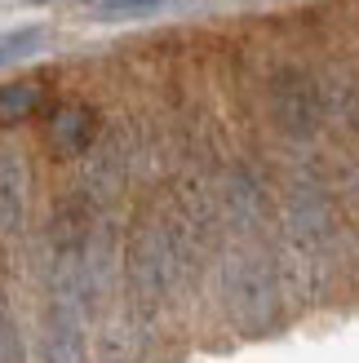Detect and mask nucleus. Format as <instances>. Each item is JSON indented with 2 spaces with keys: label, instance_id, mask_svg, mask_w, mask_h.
Wrapping results in <instances>:
<instances>
[{
  "label": "nucleus",
  "instance_id": "f257e3e1",
  "mask_svg": "<svg viewBox=\"0 0 359 363\" xmlns=\"http://www.w3.org/2000/svg\"><path fill=\"white\" fill-rule=\"evenodd\" d=\"M94 133H98V116L80 102H67L49 116V142L58 155H80L94 142Z\"/></svg>",
  "mask_w": 359,
  "mask_h": 363
},
{
  "label": "nucleus",
  "instance_id": "f03ea898",
  "mask_svg": "<svg viewBox=\"0 0 359 363\" xmlns=\"http://www.w3.org/2000/svg\"><path fill=\"white\" fill-rule=\"evenodd\" d=\"M40 80H23V84H0V129H9V124H23L40 111Z\"/></svg>",
  "mask_w": 359,
  "mask_h": 363
},
{
  "label": "nucleus",
  "instance_id": "7ed1b4c3",
  "mask_svg": "<svg viewBox=\"0 0 359 363\" xmlns=\"http://www.w3.org/2000/svg\"><path fill=\"white\" fill-rule=\"evenodd\" d=\"M40 45H45V27H18V31H5V35H0V67H5V62H18V58H31Z\"/></svg>",
  "mask_w": 359,
  "mask_h": 363
},
{
  "label": "nucleus",
  "instance_id": "20e7f679",
  "mask_svg": "<svg viewBox=\"0 0 359 363\" xmlns=\"http://www.w3.org/2000/svg\"><path fill=\"white\" fill-rule=\"evenodd\" d=\"M155 5H165V0H94V9L98 13H142V9H155Z\"/></svg>",
  "mask_w": 359,
  "mask_h": 363
}]
</instances>
